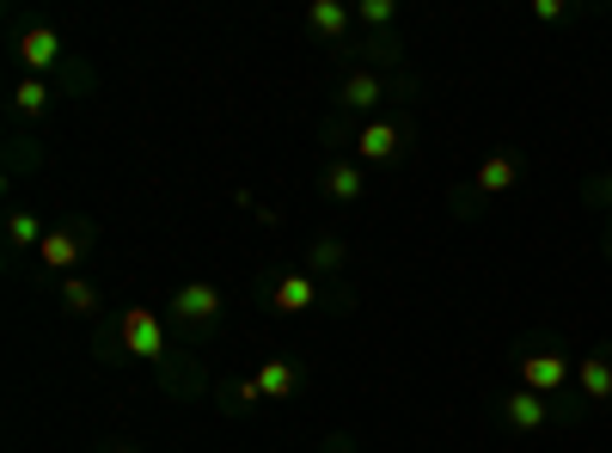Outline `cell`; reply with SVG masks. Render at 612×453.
I'll return each instance as SVG.
<instances>
[{
	"label": "cell",
	"mask_w": 612,
	"mask_h": 453,
	"mask_svg": "<svg viewBox=\"0 0 612 453\" xmlns=\"http://www.w3.org/2000/svg\"><path fill=\"white\" fill-rule=\"evenodd\" d=\"M570 380H576V361L563 356V349H527V356H520V387L539 392V399L563 392Z\"/></svg>",
	"instance_id": "cell-1"
},
{
	"label": "cell",
	"mask_w": 612,
	"mask_h": 453,
	"mask_svg": "<svg viewBox=\"0 0 612 453\" xmlns=\"http://www.w3.org/2000/svg\"><path fill=\"white\" fill-rule=\"evenodd\" d=\"M123 349L141 361H166V331H160V313L154 307H129L123 313Z\"/></svg>",
	"instance_id": "cell-2"
},
{
	"label": "cell",
	"mask_w": 612,
	"mask_h": 453,
	"mask_svg": "<svg viewBox=\"0 0 612 453\" xmlns=\"http://www.w3.org/2000/svg\"><path fill=\"white\" fill-rule=\"evenodd\" d=\"M172 319L178 325H214L221 319V288H214V282H184V288L172 294Z\"/></svg>",
	"instance_id": "cell-3"
},
{
	"label": "cell",
	"mask_w": 612,
	"mask_h": 453,
	"mask_svg": "<svg viewBox=\"0 0 612 453\" xmlns=\"http://www.w3.org/2000/svg\"><path fill=\"white\" fill-rule=\"evenodd\" d=\"M399 147H404V129H399V123H387V117H373V123H361V129H356V154H361V166H387V160H399Z\"/></svg>",
	"instance_id": "cell-4"
},
{
	"label": "cell",
	"mask_w": 612,
	"mask_h": 453,
	"mask_svg": "<svg viewBox=\"0 0 612 453\" xmlns=\"http://www.w3.org/2000/svg\"><path fill=\"white\" fill-rule=\"evenodd\" d=\"M19 62H25V74H50V67H62V38H55L50 25H31L19 31Z\"/></svg>",
	"instance_id": "cell-5"
},
{
	"label": "cell",
	"mask_w": 612,
	"mask_h": 453,
	"mask_svg": "<svg viewBox=\"0 0 612 453\" xmlns=\"http://www.w3.org/2000/svg\"><path fill=\"white\" fill-rule=\"evenodd\" d=\"M515 185H520V160H515V154H484V160H478V178H472L478 197H508Z\"/></svg>",
	"instance_id": "cell-6"
},
{
	"label": "cell",
	"mask_w": 612,
	"mask_h": 453,
	"mask_svg": "<svg viewBox=\"0 0 612 453\" xmlns=\"http://www.w3.org/2000/svg\"><path fill=\"white\" fill-rule=\"evenodd\" d=\"M576 387H582V399H594V404L612 399V349H594V356L576 361Z\"/></svg>",
	"instance_id": "cell-7"
},
{
	"label": "cell",
	"mask_w": 612,
	"mask_h": 453,
	"mask_svg": "<svg viewBox=\"0 0 612 453\" xmlns=\"http://www.w3.org/2000/svg\"><path fill=\"white\" fill-rule=\"evenodd\" d=\"M503 417H508V429H520V435H532V429H546V417H551V404L539 399V392H508L503 399Z\"/></svg>",
	"instance_id": "cell-8"
},
{
	"label": "cell",
	"mask_w": 612,
	"mask_h": 453,
	"mask_svg": "<svg viewBox=\"0 0 612 453\" xmlns=\"http://www.w3.org/2000/svg\"><path fill=\"white\" fill-rule=\"evenodd\" d=\"M38 257H43L50 270H74V264L86 257V233H74V227H55L50 240H43Z\"/></svg>",
	"instance_id": "cell-9"
},
{
	"label": "cell",
	"mask_w": 612,
	"mask_h": 453,
	"mask_svg": "<svg viewBox=\"0 0 612 453\" xmlns=\"http://www.w3.org/2000/svg\"><path fill=\"white\" fill-rule=\"evenodd\" d=\"M313 301H319V282H313V276H282L276 294H270V307H276V313H306Z\"/></svg>",
	"instance_id": "cell-10"
},
{
	"label": "cell",
	"mask_w": 612,
	"mask_h": 453,
	"mask_svg": "<svg viewBox=\"0 0 612 453\" xmlns=\"http://www.w3.org/2000/svg\"><path fill=\"white\" fill-rule=\"evenodd\" d=\"M380 98H387V81H380L373 67H356V74L344 81V105H349V110H373Z\"/></svg>",
	"instance_id": "cell-11"
},
{
	"label": "cell",
	"mask_w": 612,
	"mask_h": 453,
	"mask_svg": "<svg viewBox=\"0 0 612 453\" xmlns=\"http://www.w3.org/2000/svg\"><path fill=\"white\" fill-rule=\"evenodd\" d=\"M349 19H356V13H349L344 0H313V7H306V25L319 31V38H331V43L349 31Z\"/></svg>",
	"instance_id": "cell-12"
},
{
	"label": "cell",
	"mask_w": 612,
	"mask_h": 453,
	"mask_svg": "<svg viewBox=\"0 0 612 453\" xmlns=\"http://www.w3.org/2000/svg\"><path fill=\"white\" fill-rule=\"evenodd\" d=\"M325 197H331V202H356L361 197V166H349V160L325 166Z\"/></svg>",
	"instance_id": "cell-13"
},
{
	"label": "cell",
	"mask_w": 612,
	"mask_h": 453,
	"mask_svg": "<svg viewBox=\"0 0 612 453\" xmlns=\"http://www.w3.org/2000/svg\"><path fill=\"white\" fill-rule=\"evenodd\" d=\"M7 240H13L19 252H43V240H50V233L38 227V214H31V209H13V214H7Z\"/></svg>",
	"instance_id": "cell-14"
},
{
	"label": "cell",
	"mask_w": 612,
	"mask_h": 453,
	"mask_svg": "<svg viewBox=\"0 0 612 453\" xmlns=\"http://www.w3.org/2000/svg\"><path fill=\"white\" fill-rule=\"evenodd\" d=\"M13 110H19V117H43V110H50V81L25 74V81L13 86Z\"/></svg>",
	"instance_id": "cell-15"
},
{
	"label": "cell",
	"mask_w": 612,
	"mask_h": 453,
	"mask_svg": "<svg viewBox=\"0 0 612 453\" xmlns=\"http://www.w3.org/2000/svg\"><path fill=\"white\" fill-rule=\"evenodd\" d=\"M257 387H264V399H294L300 373H294L288 361H264V368H257Z\"/></svg>",
	"instance_id": "cell-16"
},
{
	"label": "cell",
	"mask_w": 612,
	"mask_h": 453,
	"mask_svg": "<svg viewBox=\"0 0 612 453\" xmlns=\"http://www.w3.org/2000/svg\"><path fill=\"white\" fill-rule=\"evenodd\" d=\"M62 307L74 313V319H81V313H98V288L86 276H67L62 282Z\"/></svg>",
	"instance_id": "cell-17"
},
{
	"label": "cell",
	"mask_w": 612,
	"mask_h": 453,
	"mask_svg": "<svg viewBox=\"0 0 612 453\" xmlns=\"http://www.w3.org/2000/svg\"><path fill=\"white\" fill-rule=\"evenodd\" d=\"M356 19H361V25H373V31H387L392 19H399V7H392V0H361Z\"/></svg>",
	"instance_id": "cell-18"
},
{
	"label": "cell",
	"mask_w": 612,
	"mask_h": 453,
	"mask_svg": "<svg viewBox=\"0 0 612 453\" xmlns=\"http://www.w3.org/2000/svg\"><path fill=\"white\" fill-rule=\"evenodd\" d=\"M306 264H313V276H319V270H337L344 264V240H313V257H306Z\"/></svg>",
	"instance_id": "cell-19"
},
{
	"label": "cell",
	"mask_w": 612,
	"mask_h": 453,
	"mask_svg": "<svg viewBox=\"0 0 612 453\" xmlns=\"http://www.w3.org/2000/svg\"><path fill=\"white\" fill-rule=\"evenodd\" d=\"M532 19H539V25H558V19H563V0H532Z\"/></svg>",
	"instance_id": "cell-20"
},
{
	"label": "cell",
	"mask_w": 612,
	"mask_h": 453,
	"mask_svg": "<svg viewBox=\"0 0 612 453\" xmlns=\"http://www.w3.org/2000/svg\"><path fill=\"white\" fill-rule=\"evenodd\" d=\"M257 399H264V387H257V373H252V380H240V387H233V404H257Z\"/></svg>",
	"instance_id": "cell-21"
},
{
	"label": "cell",
	"mask_w": 612,
	"mask_h": 453,
	"mask_svg": "<svg viewBox=\"0 0 612 453\" xmlns=\"http://www.w3.org/2000/svg\"><path fill=\"white\" fill-rule=\"evenodd\" d=\"M110 453H141V447H110Z\"/></svg>",
	"instance_id": "cell-22"
},
{
	"label": "cell",
	"mask_w": 612,
	"mask_h": 453,
	"mask_svg": "<svg viewBox=\"0 0 612 453\" xmlns=\"http://www.w3.org/2000/svg\"><path fill=\"white\" fill-rule=\"evenodd\" d=\"M606 233H612V209H606Z\"/></svg>",
	"instance_id": "cell-23"
},
{
	"label": "cell",
	"mask_w": 612,
	"mask_h": 453,
	"mask_svg": "<svg viewBox=\"0 0 612 453\" xmlns=\"http://www.w3.org/2000/svg\"><path fill=\"white\" fill-rule=\"evenodd\" d=\"M337 453H349V447H337Z\"/></svg>",
	"instance_id": "cell-24"
}]
</instances>
